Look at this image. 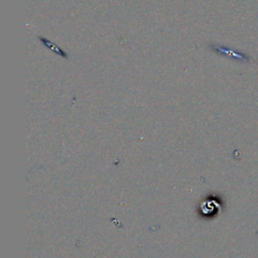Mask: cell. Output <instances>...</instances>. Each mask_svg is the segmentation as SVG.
Instances as JSON below:
<instances>
[{
	"mask_svg": "<svg viewBox=\"0 0 258 258\" xmlns=\"http://www.w3.org/2000/svg\"><path fill=\"white\" fill-rule=\"evenodd\" d=\"M38 39L47 47L49 48L50 50H52L54 53H56L57 55L61 56V57H66L68 58V53L66 51H63L61 48H59L57 45H54V43H52L51 41H49L48 39L44 38L43 36H38Z\"/></svg>",
	"mask_w": 258,
	"mask_h": 258,
	"instance_id": "cell-1",
	"label": "cell"
}]
</instances>
